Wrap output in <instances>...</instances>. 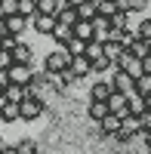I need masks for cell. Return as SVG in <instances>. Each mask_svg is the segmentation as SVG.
I'll use <instances>...</instances> for the list:
<instances>
[{"mask_svg":"<svg viewBox=\"0 0 151 154\" xmlns=\"http://www.w3.org/2000/svg\"><path fill=\"white\" fill-rule=\"evenodd\" d=\"M68 71L74 74V80H83L86 74H93V65H90V59H86V56H74V62H71Z\"/></svg>","mask_w":151,"mask_h":154,"instance_id":"obj_12","label":"cell"},{"mask_svg":"<svg viewBox=\"0 0 151 154\" xmlns=\"http://www.w3.org/2000/svg\"><path fill=\"white\" fill-rule=\"evenodd\" d=\"M19 43H22V40H19L16 34H6V37H3V43H0V49H6V53H12V49H16Z\"/></svg>","mask_w":151,"mask_h":154,"instance_id":"obj_32","label":"cell"},{"mask_svg":"<svg viewBox=\"0 0 151 154\" xmlns=\"http://www.w3.org/2000/svg\"><path fill=\"white\" fill-rule=\"evenodd\" d=\"M123 53H127V46H123V43H117V40H108V43H105V56L111 59V65H117V62L123 59Z\"/></svg>","mask_w":151,"mask_h":154,"instance_id":"obj_19","label":"cell"},{"mask_svg":"<svg viewBox=\"0 0 151 154\" xmlns=\"http://www.w3.org/2000/svg\"><path fill=\"white\" fill-rule=\"evenodd\" d=\"M77 16L86 19V22H93V19L99 16V3H96V0H86L83 6H77Z\"/></svg>","mask_w":151,"mask_h":154,"instance_id":"obj_22","label":"cell"},{"mask_svg":"<svg viewBox=\"0 0 151 154\" xmlns=\"http://www.w3.org/2000/svg\"><path fill=\"white\" fill-rule=\"evenodd\" d=\"M111 28H120V31H130V12L127 9H117L111 16Z\"/></svg>","mask_w":151,"mask_h":154,"instance_id":"obj_24","label":"cell"},{"mask_svg":"<svg viewBox=\"0 0 151 154\" xmlns=\"http://www.w3.org/2000/svg\"><path fill=\"white\" fill-rule=\"evenodd\" d=\"M6 74H9V83H22V86H28L34 80V68L31 65H12Z\"/></svg>","mask_w":151,"mask_h":154,"instance_id":"obj_7","label":"cell"},{"mask_svg":"<svg viewBox=\"0 0 151 154\" xmlns=\"http://www.w3.org/2000/svg\"><path fill=\"white\" fill-rule=\"evenodd\" d=\"M0 148H3V139H0Z\"/></svg>","mask_w":151,"mask_h":154,"instance_id":"obj_45","label":"cell"},{"mask_svg":"<svg viewBox=\"0 0 151 154\" xmlns=\"http://www.w3.org/2000/svg\"><path fill=\"white\" fill-rule=\"evenodd\" d=\"M114 3H123V0H114Z\"/></svg>","mask_w":151,"mask_h":154,"instance_id":"obj_46","label":"cell"},{"mask_svg":"<svg viewBox=\"0 0 151 154\" xmlns=\"http://www.w3.org/2000/svg\"><path fill=\"white\" fill-rule=\"evenodd\" d=\"M49 80H53V89H56V93H65V89H68V83L74 80V74H71V71H62V74H49Z\"/></svg>","mask_w":151,"mask_h":154,"instance_id":"obj_20","label":"cell"},{"mask_svg":"<svg viewBox=\"0 0 151 154\" xmlns=\"http://www.w3.org/2000/svg\"><path fill=\"white\" fill-rule=\"evenodd\" d=\"M133 136H142V120L130 114V117H123V126H120V133L114 139H117V142H130Z\"/></svg>","mask_w":151,"mask_h":154,"instance_id":"obj_5","label":"cell"},{"mask_svg":"<svg viewBox=\"0 0 151 154\" xmlns=\"http://www.w3.org/2000/svg\"><path fill=\"white\" fill-rule=\"evenodd\" d=\"M136 93L145 96V99H151V74H142L139 80H136Z\"/></svg>","mask_w":151,"mask_h":154,"instance_id":"obj_28","label":"cell"},{"mask_svg":"<svg viewBox=\"0 0 151 154\" xmlns=\"http://www.w3.org/2000/svg\"><path fill=\"white\" fill-rule=\"evenodd\" d=\"M0 9H3L6 16H16V12H19V0H3V3H0Z\"/></svg>","mask_w":151,"mask_h":154,"instance_id":"obj_35","label":"cell"},{"mask_svg":"<svg viewBox=\"0 0 151 154\" xmlns=\"http://www.w3.org/2000/svg\"><path fill=\"white\" fill-rule=\"evenodd\" d=\"M56 16H43V12H37V16L31 19V25H34V31L37 34H53V28H56Z\"/></svg>","mask_w":151,"mask_h":154,"instance_id":"obj_11","label":"cell"},{"mask_svg":"<svg viewBox=\"0 0 151 154\" xmlns=\"http://www.w3.org/2000/svg\"><path fill=\"white\" fill-rule=\"evenodd\" d=\"M68 53H71V56H86V43L80 40V37H71V43H68Z\"/></svg>","mask_w":151,"mask_h":154,"instance_id":"obj_30","label":"cell"},{"mask_svg":"<svg viewBox=\"0 0 151 154\" xmlns=\"http://www.w3.org/2000/svg\"><path fill=\"white\" fill-rule=\"evenodd\" d=\"M9 68H12V53L0 49V71H9Z\"/></svg>","mask_w":151,"mask_h":154,"instance_id":"obj_36","label":"cell"},{"mask_svg":"<svg viewBox=\"0 0 151 154\" xmlns=\"http://www.w3.org/2000/svg\"><path fill=\"white\" fill-rule=\"evenodd\" d=\"M130 114H133V117H142V114H148V99L139 96V93H133V96H130Z\"/></svg>","mask_w":151,"mask_h":154,"instance_id":"obj_17","label":"cell"},{"mask_svg":"<svg viewBox=\"0 0 151 154\" xmlns=\"http://www.w3.org/2000/svg\"><path fill=\"white\" fill-rule=\"evenodd\" d=\"M136 28H139V37H142V40H151V19H142Z\"/></svg>","mask_w":151,"mask_h":154,"instance_id":"obj_33","label":"cell"},{"mask_svg":"<svg viewBox=\"0 0 151 154\" xmlns=\"http://www.w3.org/2000/svg\"><path fill=\"white\" fill-rule=\"evenodd\" d=\"M114 68H120V71H127V74L133 77V80H139V77L145 74V71H142V59H136V56L130 53V49H127V53H123V59L117 62Z\"/></svg>","mask_w":151,"mask_h":154,"instance_id":"obj_4","label":"cell"},{"mask_svg":"<svg viewBox=\"0 0 151 154\" xmlns=\"http://www.w3.org/2000/svg\"><path fill=\"white\" fill-rule=\"evenodd\" d=\"M90 65H93V74H105V71H111V68H114V65H111V59H108V56L90 59Z\"/></svg>","mask_w":151,"mask_h":154,"instance_id":"obj_26","label":"cell"},{"mask_svg":"<svg viewBox=\"0 0 151 154\" xmlns=\"http://www.w3.org/2000/svg\"><path fill=\"white\" fill-rule=\"evenodd\" d=\"M56 19H59V22H65V25H71V28L80 22V16H77V9H74V6H62Z\"/></svg>","mask_w":151,"mask_h":154,"instance_id":"obj_23","label":"cell"},{"mask_svg":"<svg viewBox=\"0 0 151 154\" xmlns=\"http://www.w3.org/2000/svg\"><path fill=\"white\" fill-rule=\"evenodd\" d=\"M43 111H46V102L43 99H31L28 96V99L22 102V120H28V123L37 120V117H43Z\"/></svg>","mask_w":151,"mask_h":154,"instance_id":"obj_3","label":"cell"},{"mask_svg":"<svg viewBox=\"0 0 151 154\" xmlns=\"http://www.w3.org/2000/svg\"><path fill=\"white\" fill-rule=\"evenodd\" d=\"M3 37H6V28H3V25H0V43H3Z\"/></svg>","mask_w":151,"mask_h":154,"instance_id":"obj_42","label":"cell"},{"mask_svg":"<svg viewBox=\"0 0 151 154\" xmlns=\"http://www.w3.org/2000/svg\"><path fill=\"white\" fill-rule=\"evenodd\" d=\"M111 93H114V86H111V80H96L93 89H90V99L93 102H108Z\"/></svg>","mask_w":151,"mask_h":154,"instance_id":"obj_9","label":"cell"},{"mask_svg":"<svg viewBox=\"0 0 151 154\" xmlns=\"http://www.w3.org/2000/svg\"><path fill=\"white\" fill-rule=\"evenodd\" d=\"M108 108H111V114H117L120 120H123V117H130V96H123V93H111Z\"/></svg>","mask_w":151,"mask_h":154,"instance_id":"obj_6","label":"cell"},{"mask_svg":"<svg viewBox=\"0 0 151 154\" xmlns=\"http://www.w3.org/2000/svg\"><path fill=\"white\" fill-rule=\"evenodd\" d=\"M120 126H123V120L117 117V114H108V117L99 123V130H102V136H117V133H120Z\"/></svg>","mask_w":151,"mask_h":154,"instance_id":"obj_16","label":"cell"},{"mask_svg":"<svg viewBox=\"0 0 151 154\" xmlns=\"http://www.w3.org/2000/svg\"><path fill=\"white\" fill-rule=\"evenodd\" d=\"M111 86H114V93H123V96H133L136 93V80L127 71H120V68L111 71Z\"/></svg>","mask_w":151,"mask_h":154,"instance_id":"obj_2","label":"cell"},{"mask_svg":"<svg viewBox=\"0 0 151 154\" xmlns=\"http://www.w3.org/2000/svg\"><path fill=\"white\" fill-rule=\"evenodd\" d=\"M16 148H19V154H37V145L31 142V139H25V142H19Z\"/></svg>","mask_w":151,"mask_h":154,"instance_id":"obj_34","label":"cell"},{"mask_svg":"<svg viewBox=\"0 0 151 154\" xmlns=\"http://www.w3.org/2000/svg\"><path fill=\"white\" fill-rule=\"evenodd\" d=\"M99 56H105V43H99V40L86 43V59H99Z\"/></svg>","mask_w":151,"mask_h":154,"instance_id":"obj_31","label":"cell"},{"mask_svg":"<svg viewBox=\"0 0 151 154\" xmlns=\"http://www.w3.org/2000/svg\"><path fill=\"white\" fill-rule=\"evenodd\" d=\"M96 3H99V16H105V19H111L120 9V3H114V0H96Z\"/></svg>","mask_w":151,"mask_h":154,"instance_id":"obj_27","label":"cell"},{"mask_svg":"<svg viewBox=\"0 0 151 154\" xmlns=\"http://www.w3.org/2000/svg\"><path fill=\"white\" fill-rule=\"evenodd\" d=\"M145 6H148V0H123V3H120V9H127L130 16H133V12H142Z\"/></svg>","mask_w":151,"mask_h":154,"instance_id":"obj_29","label":"cell"},{"mask_svg":"<svg viewBox=\"0 0 151 154\" xmlns=\"http://www.w3.org/2000/svg\"><path fill=\"white\" fill-rule=\"evenodd\" d=\"M0 120H3V123H16V120H22V105H19V102L3 99V102H0Z\"/></svg>","mask_w":151,"mask_h":154,"instance_id":"obj_8","label":"cell"},{"mask_svg":"<svg viewBox=\"0 0 151 154\" xmlns=\"http://www.w3.org/2000/svg\"><path fill=\"white\" fill-rule=\"evenodd\" d=\"M111 114V108H108V102H93L90 99V105H86V117L90 120H96V123H102L105 117Z\"/></svg>","mask_w":151,"mask_h":154,"instance_id":"obj_10","label":"cell"},{"mask_svg":"<svg viewBox=\"0 0 151 154\" xmlns=\"http://www.w3.org/2000/svg\"><path fill=\"white\" fill-rule=\"evenodd\" d=\"M49 37H53L59 46H68L71 37H74V28H71V25H65V22H56V28H53V34H49Z\"/></svg>","mask_w":151,"mask_h":154,"instance_id":"obj_13","label":"cell"},{"mask_svg":"<svg viewBox=\"0 0 151 154\" xmlns=\"http://www.w3.org/2000/svg\"><path fill=\"white\" fill-rule=\"evenodd\" d=\"M71 62H74V56L68 53V46H56L53 53L46 56L43 71H46V74H62V71H68V68H71Z\"/></svg>","mask_w":151,"mask_h":154,"instance_id":"obj_1","label":"cell"},{"mask_svg":"<svg viewBox=\"0 0 151 154\" xmlns=\"http://www.w3.org/2000/svg\"><path fill=\"white\" fill-rule=\"evenodd\" d=\"M74 37H80L83 43H93V40H96V25L86 22V19H80L77 25H74Z\"/></svg>","mask_w":151,"mask_h":154,"instance_id":"obj_15","label":"cell"},{"mask_svg":"<svg viewBox=\"0 0 151 154\" xmlns=\"http://www.w3.org/2000/svg\"><path fill=\"white\" fill-rule=\"evenodd\" d=\"M28 25H31V22L25 19V16H19V12H16V16H6V19H3V28H6V34H16V37H19L25 28H28Z\"/></svg>","mask_w":151,"mask_h":154,"instance_id":"obj_14","label":"cell"},{"mask_svg":"<svg viewBox=\"0 0 151 154\" xmlns=\"http://www.w3.org/2000/svg\"><path fill=\"white\" fill-rule=\"evenodd\" d=\"M31 46L28 43H19L16 49H12V65H31Z\"/></svg>","mask_w":151,"mask_h":154,"instance_id":"obj_18","label":"cell"},{"mask_svg":"<svg viewBox=\"0 0 151 154\" xmlns=\"http://www.w3.org/2000/svg\"><path fill=\"white\" fill-rule=\"evenodd\" d=\"M6 99L22 105V102L28 99V86H22V83H9V86H6Z\"/></svg>","mask_w":151,"mask_h":154,"instance_id":"obj_21","label":"cell"},{"mask_svg":"<svg viewBox=\"0 0 151 154\" xmlns=\"http://www.w3.org/2000/svg\"><path fill=\"white\" fill-rule=\"evenodd\" d=\"M65 3H68V6H74V9H77V6H83V3H86V0H65Z\"/></svg>","mask_w":151,"mask_h":154,"instance_id":"obj_40","label":"cell"},{"mask_svg":"<svg viewBox=\"0 0 151 154\" xmlns=\"http://www.w3.org/2000/svg\"><path fill=\"white\" fill-rule=\"evenodd\" d=\"M3 19H6V12H3V9H0V25H3Z\"/></svg>","mask_w":151,"mask_h":154,"instance_id":"obj_43","label":"cell"},{"mask_svg":"<svg viewBox=\"0 0 151 154\" xmlns=\"http://www.w3.org/2000/svg\"><path fill=\"white\" fill-rule=\"evenodd\" d=\"M142 139H145V145H148V151H151V133H145Z\"/></svg>","mask_w":151,"mask_h":154,"instance_id":"obj_41","label":"cell"},{"mask_svg":"<svg viewBox=\"0 0 151 154\" xmlns=\"http://www.w3.org/2000/svg\"><path fill=\"white\" fill-rule=\"evenodd\" d=\"M6 86H9V74H6V71H0V102L6 99Z\"/></svg>","mask_w":151,"mask_h":154,"instance_id":"obj_37","label":"cell"},{"mask_svg":"<svg viewBox=\"0 0 151 154\" xmlns=\"http://www.w3.org/2000/svg\"><path fill=\"white\" fill-rule=\"evenodd\" d=\"M19 16H25V19H34L37 16V0H19Z\"/></svg>","mask_w":151,"mask_h":154,"instance_id":"obj_25","label":"cell"},{"mask_svg":"<svg viewBox=\"0 0 151 154\" xmlns=\"http://www.w3.org/2000/svg\"><path fill=\"white\" fill-rule=\"evenodd\" d=\"M148 111H151V99H148Z\"/></svg>","mask_w":151,"mask_h":154,"instance_id":"obj_44","label":"cell"},{"mask_svg":"<svg viewBox=\"0 0 151 154\" xmlns=\"http://www.w3.org/2000/svg\"><path fill=\"white\" fill-rule=\"evenodd\" d=\"M0 154H19V148H16V145H3V148H0Z\"/></svg>","mask_w":151,"mask_h":154,"instance_id":"obj_38","label":"cell"},{"mask_svg":"<svg viewBox=\"0 0 151 154\" xmlns=\"http://www.w3.org/2000/svg\"><path fill=\"white\" fill-rule=\"evenodd\" d=\"M142 71H145V74H151V56H148V59H142Z\"/></svg>","mask_w":151,"mask_h":154,"instance_id":"obj_39","label":"cell"}]
</instances>
